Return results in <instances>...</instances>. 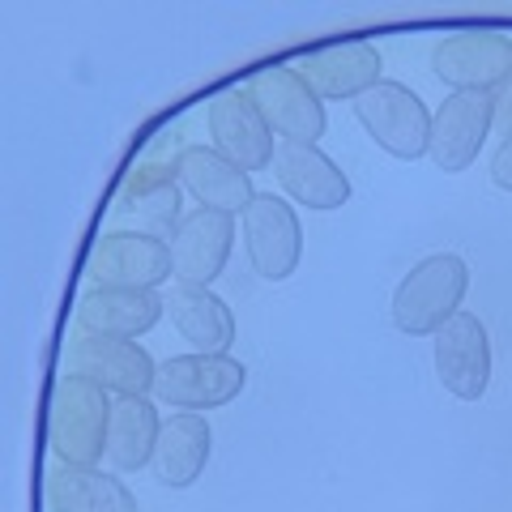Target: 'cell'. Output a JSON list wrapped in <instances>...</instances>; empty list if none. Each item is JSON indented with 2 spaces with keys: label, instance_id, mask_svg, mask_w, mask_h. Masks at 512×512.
<instances>
[{
  "label": "cell",
  "instance_id": "1",
  "mask_svg": "<svg viewBox=\"0 0 512 512\" xmlns=\"http://www.w3.org/2000/svg\"><path fill=\"white\" fill-rule=\"evenodd\" d=\"M111 393L86 376L64 372L47 402V448L60 466H99L107 457Z\"/></svg>",
  "mask_w": 512,
  "mask_h": 512
},
{
  "label": "cell",
  "instance_id": "2",
  "mask_svg": "<svg viewBox=\"0 0 512 512\" xmlns=\"http://www.w3.org/2000/svg\"><path fill=\"white\" fill-rule=\"evenodd\" d=\"M466 291H470V265L457 252L423 256L393 291V325L406 338H431L444 320L461 312Z\"/></svg>",
  "mask_w": 512,
  "mask_h": 512
},
{
  "label": "cell",
  "instance_id": "3",
  "mask_svg": "<svg viewBox=\"0 0 512 512\" xmlns=\"http://www.w3.org/2000/svg\"><path fill=\"white\" fill-rule=\"evenodd\" d=\"M248 384V367L231 359V355H180L158 363V380H154V402H163L171 410H218L231 406Z\"/></svg>",
  "mask_w": 512,
  "mask_h": 512
},
{
  "label": "cell",
  "instance_id": "4",
  "mask_svg": "<svg viewBox=\"0 0 512 512\" xmlns=\"http://www.w3.org/2000/svg\"><path fill=\"white\" fill-rule=\"evenodd\" d=\"M355 120L367 128V137L376 141L384 154L393 158H414L427 154V141H431V111L427 103L402 82H380L367 94H359L355 103Z\"/></svg>",
  "mask_w": 512,
  "mask_h": 512
},
{
  "label": "cell",
  "instance_id": "5",
  "mask_svg": "<svg viewBox=\"0 0 512 512\" xmlns=\"http://www.w3.org/2000/svg\"><path fill=\"white\" fill-rule=\"evenodd\" d=\"M252 103L261 107L265 124L274 128V137L282 141H303V146H316L325 137V103L312 94V86L291 69V64H269V69H256L248 77Z\"/></svg>",
  "mask_w": 512,
  "mask_h": 512
},
{
  "label": "cell",
  "instance_id": "6",
  "mask_svg": "<svg viewBox=\"0 0 512 512\" xmlns=\"http://www.w3.org/2000/svg\"><path fill=\"white\" fill-rule=\"evenodd\" d=\"M86 274L107 291H158L167 278H175L171 244L141 231H111L94 244Z\"/></svg>",
  "mask_w": 512,
  "mask_h": 512
},
{
  "label": "cell",
  "instance_id": "7",
  "mask_svg": "<svg viewBox=\"0 0 512 512\" xmlns=\"http://www.w3.org/2000/svg\"><path fill=\"white\" fill-rule=\"evenodd\" d=\"M239 231H244V248L252 269L265 282H286L299 269L303 256V227L299 214L274 192H256L248 210L239 214Z\"/></svg>",
  "mask_w": 512,
  "mask_h": 512
},
{
  "label": "cell",
  "instance_id": "8",
  "mask_svg": "<svg viewBox=\"0 0 512 512\" xmlns=\"http://www.w3.org/2000/svg\"><path fill=\"white\" fill-rule=\"evenodd\" d=\"M495 128V107L491 94L483 90H453L448 99L431 111V141L427 154L444 175H461L474 167L483 141Z\"/></svg>",
  "mask_w": 512,
  "mask_h": 512
},
{
  "label": "cell",
  "instance_id": "9",
  "mask_svg": "<svg viewBox=\"0 0 512 512\" xmlns=\"http://www.w3.org/2000/svg\"><path fill=\"white\" fill-rule=\"evenodd\" d=\"M69 372L94 380L111 397H154L158 363L150 359V350L137 342L77 333L69 346Z\"/></svg>",
  "mask_w": 512,
  "mask_h": 512
},
{
  "label": "cell",
  "instance_id": "10",
  "mask_svg": "<svg viewBox=\"0 0 512 512\" xmlns=\"http://www.w3.org/2000/svg\"><path fill=\"white\" fill-rule=\"evenodd\" d=\"M436 346V376L457 402H483L491 389V338L474 312H457L431 333Z\"/></svg>",
  "mask_w": 512,
  "mask_h": 512
},
{
  "label": "cell",
  "instance_id": "11",
  "mask_svg": "<svg viewBox=\"0 0 512 512\" xmlns=\"http://www.w3.org/2000/svg\"><path fill=\"white\" fill-rule=\"evenodd\" d=\"M205 124H210V141L222 158H231L235 167L265 171L274 167V128L265 124L261 107L252 103V94L239 90H222L210 99V111H205Z\"/></svg>",
  "mask_w": 512,
  "mask_h": 512
},
{
  "label": "cell",
  "instance_id": "12",
  "mask_svg": "<svg viewBox=\"0 0 512 512\" xmlns=\"http://www.w3.org/2000/svg\"><path fill=\"white\" fill-rule=\"evenodd\" d=\"M291 69L312 86V94L320 103H355L359 94H367L372 86L384 82V60L372 43L350 39V43H329L316 47V52H303Z\"/></svg>",
  "mask_w": 512,
  "mask_h": 512
},
{
  "label": "cell",
  "instance_id": "13",
  "mask_svg": "<svg viewBox=\"0 0 512 512\" xmlns=\"http://www.w3.org/2000/svg\"><path fill=\"white\" fill-rule=\"evenodd\" d=\"M431 69L444 86L453 90H483L495 86L512 73V39L495 30H466V35H448L431 52Z\"/></svg>",
  "mask_w": 512,
  "mask_h": 512
},
{
  "label": "cell",
  "instance_id": "14",
  "mask_svg": "<svg viewBox=\"0 0 512 512\" xmlns=\"http://www.w3.org/2000/svg\"><path fill=\"white\" fill-rule=\"evenodd\" d=\"M235 244V214H218L197 205L192 214H184L180 231L171 235V269L175 282L184 286H214L222 278V269L231 261Z\"/></svg>",
  "mask_w": 512,
  "mask_h": 512
},
{
  "label": "cell",
  "instance_id": "15",
  "mask_svg": "<svg viewBox=\"0 0 512 512\" xmlns=\"http://www.w3.org/2000/svg\"><path fill=\"white\" fill-rule=\"evenodd\" d=\"M274 175L286 188V197L308 205V210H342L350 201L346 171L320 146H303V141H278L274 150Z\"/></svg>",
  "mask_w": 512,
  "mask_h": 512
},
{
  "label": "cell",
  "instance_id": "16",
  "mask_svg": "<svg viewBox=\"0 0 512 512\" xmlns=\"http://www.w3.org/2000/svg\"><path fill=\"white\" fill-rule=\"evenodd\" d=\"M175 175H180L184 192L197 197V205L218 214H244L248 201L256 197L252 175L222 158L214 146H184L175 154Z\"/></svg>",
  "mask_w": 512,
  "mask_h": 512
},
{
  "label": "cell",
  "instance_id": "17",
  "mask_svg": "<svg viewBox=\"0 0 512 512\" xmlns=\"http://www.w3.org/2000/svg\"><path fill=\"white\" fill-rule=\"evenodd\" d=\"M167 312V299L158 291H107L94 286L77 299V333H94V338H124L137 342L150 333Z\"/></svg>",
  "mask_w": 512,
  "mask_h": 512
},
{
  "label": "cell",
  "instance_id": "18",
  "mask_svg": "<svg viewBox=\"0 0 512 512\" xmlns=\"http://www.w3.org/2000/svg\"><path fill=\"white\" fill-rule=\"evenodd\" d=\"M180 201H184V184L175 167H141L128 175V184L120 192V218L133 222V231L141 235H154V239H167L180 231Z\"/></svg>",
  "mask_w": 512,
  "mask_h": 512
},
{
  "label": "cell",
  "instance_id": "19",
  "mask_svg": "<svg viewBox=\"0 0 512 512\" xmlns=\"http://www.w3.org/2000/svg\"><path fill=\"white\" fill-rule=\"evenodd\" d=\"M210 453H214V431L205 423V414H171L158 431V444H154V478L171 491H184L192 487L197 478L210 466Z\"/></svg>",
  "mask_w": 512,
  "mask_h": 512
},
{
  "label": "cell",
  "instance_id": "20",
  "mask_svg": "<svg viewBox=\"0 0 512 512\" xmlns=\"http://www.w3.org/2000/svg\"><path fill=\"white\" fill-rule=\"evenodd\" d=\"M167 316L180 329V338L197 350V355H231L235 342V316L227 299H218L210 286H184L175 282L167 295Z\"/></svg>",
  "mask_w": 512,
  "mask_h": 512
},
{
  "label": "cell",
  "instance_id": "21",
  "mask_svg": "<svg viewBox=\"0 0 512 512\" xmlns=\"http://www.w3.org/2000/svg\"><path fill=\"white\" fill-rule=\"evenodd\" d=\"M52 512H141L137 495L99 466H56L47 474Z\"/></svg>",
  "mask_w": 512,
  "mask_h": 512
},
{
  "label": "cell",
  "instance_id": "22",
  "mask_svg": "<svg viewBox=\"0 0 512 512\" xmlns=\"http://www.w3.org/2000/svg\"><path fill=\"white\" fill-rule=\"evenodd\" d=\"M163 419L150 397H116L111 406V431H107V461L111 470H141L154 461V444Z\"/></svg>",
  "mask_w": 512,
  "mask_h": 512
},
{
  "label": "cell",
  "instance_id": "23",
  "mask_svg": "<svg viewBox=\"0 0 512 512\" xmlns=\"http://www.w3.org/2000/svg\"><path fill=\"white\" fill-rule=\"evenodd\" d=\"M491 107H495V128H491V133L512 141V73L491 90Z\"/></svg>",
  "mask_w": 512,
  "mask_h": 512
},
{
  "label": "cell",
  "instance_id": "24",
  "mask_svg": "<svg viewBox=\"0 0 512 512\" xmlns=\"http://www.w3.org/2000/svg\"><path fill=\"white\" fill-rule=\"evenodd\" d=\"M491 180L495 188L512 192V141H500V150L491 154Z\"/></svg>",
  "mask_w": 512,
  "mask_h": 512
}]
</instances>
